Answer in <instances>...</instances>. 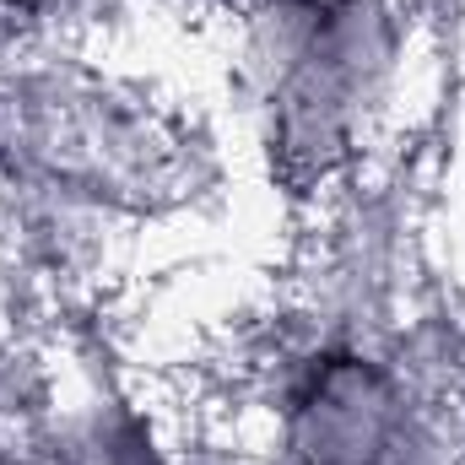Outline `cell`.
<instances>
[{"mask_svg": "<svg viewBox=\"0 0 465 465\" xmlns=\"http://www.w3.org/2000/svg\"><path fill=\"white\" fill-rule=\"evenodd\" d=\"M11 5H16V0H11Z\"/></svg>", "mask_w": 465, "mask_h": 465, "instance_id": "1", "label": "cell"}]
</instances>
